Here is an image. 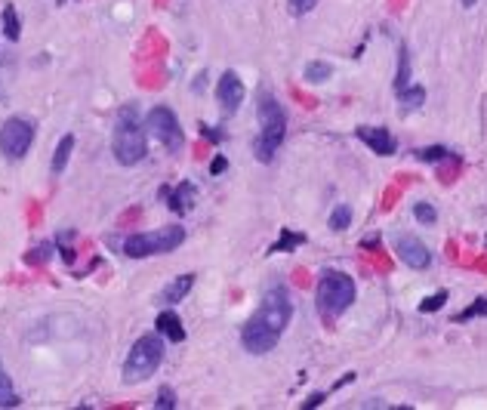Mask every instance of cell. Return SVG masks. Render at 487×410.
Returning a JSON list of instances; mask_svg holds the SVG:
<instances>
[{
    "label": "cell",
    "instance_id": "obj_1",
    "mask_svg": "<svg viewBox=\"0 0 487 410\" xmlns=\"http://www.w3.org/2000/svg\"><path fill=\"white\" fill-rule=\"evenodd\" d=\"M256 118H259V136L253 139V154H256L259 164H272L277 149L284 145V136H287V111L275 96H262Z\"/></svg>",
    "mask_w": 487,
    "mask_h": 410
},
{
    "label": "cell",
    "instance_id": "obj_2",
    "mask_svg": "<svg viewBox=\"0 0 487 410\" xmlns=\"http://www.w3.org/2000/svg\"><path fill=\"white\" fill-rule=\"evenodd\" d=\"M164 355H167V339L151 330V334L139 336L130 349L127 361H123V383L127 385H136L149 376L158 374V367L164 364Z\"/></svg>",
    "mask_w": 487,
    "mask_h": 410
},
{
    "label": "cell",
    "instance_id": "obj_3",
    "mask_svg": "<svg viewBox=\"0 0 487 410\" xmlns=\"http://www.w3.org/2000/svg\"><path fill=\"white\" fill-rule=\"evenodd\" d=\"M355 296H358L355 278L345 272H336V268H327L318 281V290H315V303H318V312L324 315V321H334L343 312H349Z\"/></svg>",
    "mask_w": 487,
    "mask_h": 410
},
{
    "label": "cell",
    "instance_id": "obj_4",
    "mask_svg": "<svg viewBox=\"0 0 487 410\" xmlns=\"http://www.w3.org/2000/svg\"><path fill=\"white\" fill-rule=\"evenodd\" d=\"M111 151L121 167L142 164L145 154H149V139H145V130L136 121L133 108H123V114L118 118V127H114V136H111Z\"/></svg>",
    "mask_w": 487,
    "mask_h": 410
},
{
    "label": "cell",
    "instance_id": "obj_5",
    "mask_svg": "<svg viewBox=\"0 0 487 410\" xmlns=\"http://www.w3.org/2000/svg\"><path fill=\"white\" fill-rule=\"evenodd\" d=\"M185 244V228L182 226H167L154 231H136L123 241V253L130 259H149V257H164L173 253L176 247Z\"/></svg>",
    "mask_w": 487,
    "mask_h": 410
},
{
    "label": "cell",
    "instance_id": "obj_6",
    "mask_svg": "<svg viewBox=\"0 0 487 410\" xmlns=\"http://www.w3.org/2000/svg\"><path fill=\"white\" fill-rule=\"evenodd\" d=\"M145 133H151L170 151H182V145H185L182 123L176 118L173 108H167V105H154L151 111L145 114Z\"/></svg>",
    "mask_w": 487,
    "mask_h": 410
},
{
    "label": "cell",
    "instance_id": "obj_7",
    "mask_svg": "<svg viewBox=\"0 0 487 410\" xmlns=\"http://www.w3.org/2000/svg\"><path fill=\"white\" fill-rule=\"evenodd\" d=\"M34 145V123L28 118H6L0 127V154L6 160H22Z\"/></svg>",
    "mask_w": 487,
    "mask_h": 410
},
{
    "label": "cell",
    "instance_id": "obj_8",
    "mask_svg": "<svg viewBox=\"0 0 487 410\" xmlns=\"http://www.w3.org/2000/svg\"><path fill=\"white\" fill-rule=\"evenodd\" d=\"M253 318H256L259 324H266L268 330H275V334H284L290 318H293L290 293L284 287H272L266 296H262V303H259L256 312H253Z\"/></svg>",
    "mask_w": 487,
    "mask_h": 410
},
{
    "label": "cell",
    "instance_id": "obj_9",
    "mask_svg": "<svg viewBox=\"0 0 487 410\" xmlns=\"http://www.w3.org/2000/svg\"><path fill=\"white\" fill-rule=\"evenodd\" d=\"M277 339H281V334L268 330L266 324H259L256 318H250L241 327V346H244V352H250V355H268V352H275Z\"/></svg>",
    "mask_w": 487,
    "mask_h": 410
},
{
    "label": "cell",
    "instance_id": "obj_10",
    "mask_svg": "<svg viewBox=\"0 0 487 410\" xmlns=\"http://www.w3.org/2000/svg\"><path fill=\"white\" fill-rule=\"evenodd\" d=\"M395 253H398V259L404 262L407 268H416V272L429 268V262H432L429 247L423 244L420 238H413V235H401L398 241H395Z\"/></svg>",
    "mask_w": 487,
    "mask_h": 410
},
{
    "label": "cell",
    "instance_id": "obj_11",
    "mask_svg": "<svg viewBox=\"0 0 487 410\" xmlns=\"http://www.w3.org/2000/svg\"><path fill=\"white\" fill-rule=\"evenodd\" d=\"M247 90H244V81L238 77V71H222L219 81H216V99H219V105L226 108V111H238V105L244 102Z\"/></svg>",
    "mask_w": 487,
    "mask_h": 410
},
{
    "label": "cell",
    "instance_id": "obj_12",
    "mask_svg": "<svg viewBox=\"0 0 487 410\" xmlns=\"http://www.w3.org/2000/svg\"><path fill=\"white\" fill-rule=\"evenodd\" d=\"M355 136H358L373 154H380V158H389V154H395V149H398L395 136H392L385 127H358Z\"/></svg>",
    "mask_w": 487,
    "mask_h": 410
},
{
    "label": "cell",
    "instance_id": "obj_13",
    "mask_svg": "<svg viewBox=\"0 0 487 410\" xmlns=\"http://www.w3.org/2000/svg\"><path fill=\"white\" fill-rule=\"evenodd\" d=\"M154 330H158L164 339L170 343H185V327H182V318L173 312V308H164V312L154 318Z\"/></svg>",
    "mask_w": 487,
    "mask_h": 410
},
{
    "label": "cell",
    "instance_id": "obj_14",
    "mask_svg": "<svg viewBox=\"0 0 487 410\" xmlns=\"http://www.w3.org/2000/svg\"><path fill=\"white\" fill-rule=\"evenodd\" d=\"M191 287H195V275H179V278H173V281L164 287L160 299H164L167 306H176V303H182V299L188 296Z\"/></svg>",
    "mask_w": 487,
    "mask_h": 410
},
{
    "label": "cell",
    "instance_id": "obj_15",
    "mask_svg": "<svg viewBox=\"0 0 487 410\" xmlns=\"http://www.w3.org/2000/svg\"><path fill=\"white\" fill-rule=\"evenodd\" d=\"M426 105V90L416 87V83H407L404 90H398V111L401 114H411V111H420Z\"/></svg>",
    "mask_w": 487,
    "mask_h": 410
},
{
    "label": "cell",
    "instance_id": "obj_16",
    "mask_svg": "<svg viewBox=\"0 0 487 410\" xmlns=\"http://www.w3.org/2000/svg\"><path fill=\"white\" fill-rule=\"evenodd\" d=\"M74 133H65L59 139V145H56V151H53V164H50V170H53V176H62L65 173V167H68V160H71V151H74Z\"/></svg>",
    "mask_w": 487,
    "mask_h": 410
},
{
    "label": "cell",
    "instance_id": "obj_17",
    "mask_svg": "<svg viewBox=\"0 0 487 410\" xmlns=\"http://www.w3.org/2000/svg\"><path fill=\"white\" fill-rule=\"evenodd\" d=\"M191 204H195V189H191L188 182H182L176 191H170V210H176V213H188L191 210Z\"/></svg>",
    "mask_w": 487,
    "mask_h": 410
},
{
    "label": "cell",
    "instance_id": "obj_18",
    "mask_svg": "<svg viewBox=\"0 0 487 410\" xmlns=\"http://www.w3.org/2000/svg\"><path fill=\"white\" fill-rule=\"evenodd\" d=\"M19 404H22V398H19V392L13 389L10 374H6L4 361H0V407H19Z\"/></svg>",
    "mask_w": 487,
    "mask_h": 410
},
{
    "label": "cell",
    "instance_id": "obj_19",
    "mask_svg": "<svg viewBox=\"0 0 487 410\" xmlns=\"http://www.w3.org/2000/svg\"><path fill=\"white\" fill-rule=\"evenodd\" d=\"M303 77H306L308 83H324V81H330V77H334V65H330V62H308Z\"/></svg>",
    "mask_w": 487,
    "mask_h": 410
},
{
    "label": "cell",
    "instance_id": "obj_20",
    "mask_svg": "<svg viewBox=\"0 0 487 410\" xmlns=\"http://www.w3.org/2000/svg\"><path fill=\"white\" fill-rule=\"evenodd\" d=\"M407 83H411V53H407V46H401L398 50V74H395V93L404 90Z\"/></svg>",
    "mask_w": 487,
    "mask_h": 410
},
{
    "label": "cell",
    "instance_id": "obj_21",
    "mask_svg": "<svg viewBox=\"0 0 487 410\" xmlns=\"http://www.w3.org/2000/svg\"><path fill=\"white\" fill-rule=\"evenodd\" d=\"M4 34L10 37V41H19L22 37V22H19L15 6H4Z\"/></svg>",
    "mask_w": 487,
    "mask_h": 410
},
{
    "label": "cell",
    "instance_id": "obj_22",
    "mask_svg": "<svg viewBox=\"0 0 487 410\" xmlns=\"http://www.w3.org/2000/svg\"><path fill=\"white\" fill-rule=\"evenodd\" d=\"M352 226V207L349 204H336L334 213H330V228L334 231H345Z\"/></svg>",
    "mask_w": 487,
    "mask_h": 410
},
{
    "label": "cell",
    "instance_id": "obj_23",
    "mask_svg": "<svg viewBox=\"0 0 487 410\" xmlns=\"http://www.w3.org/2000/svg\"><path fill=\"white\" fill-rule=\"evenodd\" d=\"M413 154H416V160H423V164H438V160H444L451 151H447L444 145H432V149H420Z\"/></svg>",
    "mask_w": 487,
    "mask_h": 410
},
{
    "label": "cell",
    "instance_id": "obj_24",
    "mask_svg": "<svg viewBox=\"0 0 487 410\" xmlns=\"http://www.w3.org/2000/svg\"><path fill=\"white\" fill-rule=\"evenodd\" d=\"M413 216H416V222H423V226H432V222H438V210L429 204V200H420V204H413Z\"/></svg>",
    "mask_w": 487,
    "mask_h": 410
},
{
    "label": "cell",
    "instance_id": "obj_25",
    "mask_svg": "<svg viewBox=\"0 0 487 410\" xmlns=\"http://www.w3.org/2000/svg\"><path fill=\"white\" fill-rule=\"evenodd\" d=\"M472 318H487V296L475 299V303L469 306L466 312H460V315H457V321H460V324H462V321H472Z\"/></svg>",
    "mask_w": 487,
    "mask_h": 410
},
{
    "label": "cell",
    "instance_id": "obj_26",
    "mask_svg": "<svg viewBox=\"0 0 487 410\" xmlns=\"http://www.w3.org/2000/svg\"><path fill=\"white\" fill-rule=\"evenodd\" d=\"M444 303H447V293H444V290H438L435 296H426V299H423V303H420V312H423V315L438 312V308H441Z\"/></svg>",
    "mask_w": 487,
    "mask_h": 410
},
{
    "label": "cell",
    "instance_id": "obj_27",
    "mask_svg": "<svg viewBox=\"0 0 487 410\" xmlns=\"http://www.w3.org/2000/svg\"><path fill=\"white\" fill-rule=\"evenodd\" d=\"M315 6H318V0H287L290 15H308Z\"/></svg>",
    "mask_w": 487,
    "mask_h": 410
},
{
    "label": "cell",
    "instance_id": "obj_28",
    "mask_svg": "<svg viewBox=\"0 0 487 410\" xmlns=\"http://www.w3.org/2000/svg\"><path fill=\"white\" fill-rule=\"evenodd\" d=\"M154 407H158V410H173V407H176V392L164 385V389L158 392V401H154Z\"/></svg>",
    "mask_w": 487,
    "mask_h": 410
},
{
    "label": "cell",
    "instance_id": "obj_29",
    "mask_svg": "<svg viewBox=\"0 0 487 410\" xmlns=\"http://www.w3.org/2000/svg\"><path fill=\"white\" fill-rule=\"evenodd\" d=\"M306 238L303 235H290V231H284V238H281V244L272 247V250H284V247H296V244H303Z\"/></svg>",
    "mask_w": 487,
    "mask_h": 410
},
{
    "label": "cell",
    "instance_id": "obj_30",
    "mask_svg": "<svg viewBox=\"0 0 487 410\" xmlns=\"http://www.w3.org/2000/svg\"><path fill=\"white\" fill-rule=\"evenodd\" d=\"M226 167H228V160H226V158H213V164H210V173H213V176H219V173H222V170H226Z\"/></svg>",
    "mask_w": 487,
    "mask_h": 410
},
{
    "label": "cell",
    "instance_id": "obj_31",
    "mask_svg": "<svg viewBox=\"0 0 487 410\" xmlns=\"http://www.w3.org/2000/svg\"><path fill=\"white\" fill-rule=\"evenodd\" d=\"M324 398H327V395H324V392H318V395H312L303 407H306V410H308V407H321V404H324Z\"/></svg>",
    "mask_w": 487,
    "mask_h": 410
}]
</instances>
